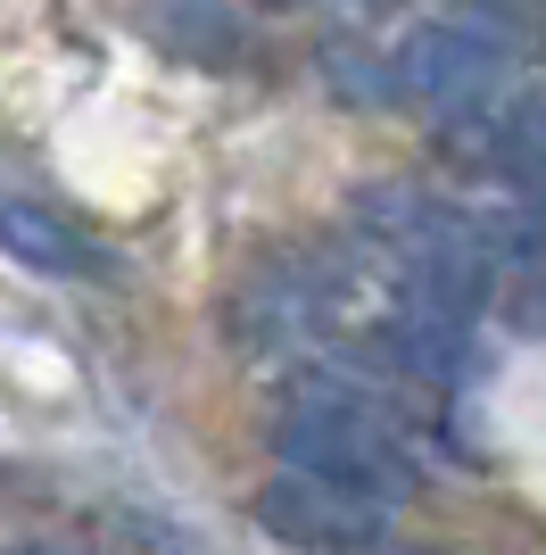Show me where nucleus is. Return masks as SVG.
I'll return each instance as SVG.
<instances>
[{
    "label": "nucleus",
    "instance_id": "f257e3e1",
    "mask_svg": "<svg viewBox=\"0 0 546 555\" xmlns=\"http://www.w3.org/2000/svg\"><path fill=\"white\" fill-rule=\"evenodd\" d=\"M273 456L290 464V473H323V481L356 489V498H381V506L414 498V481H422L406 415L389 406V390H373L356 373L298 382L282 423H273Z\"/></svg>",
    "mask_w": 546,
    "mask_h": 555
},
{
    "label": "nucleus",
    "instance_id": "f03ea898",
    "mask_svg": "<svg viewBox=\"0 0 546 555\" xmlns=\"http://www.w3.org/2000/svg\"><path fill=\"white\" fill-rule=\"evenodd\" d=\"M505 59H514V42L489 17H422V25H406V42L389 50V75H398V92L414 108L455 116V108H472V100H489Z\"/></svg>",
    "mask_w": 546,
    "mask_h": 555
},
{
    "label": "nucleus",
    "instance_id": "7ed1b4c3",
    "mask_svg": "<svg viewBox=\"0 0 546 555\" xmlns=\"http://www.w3.org/2000/svg\"><path fill=\"white\" fill-rule=\"evenodd\" d=\"M257 522L282 547H315V555H373L389 539L381 498H356V489L323 481V473H290V464L257 489Z\"/></svg>",
    "mask_w": 546,
    "mask_h": 555
},
{
    "label": "nucleus",
    "instance_id": "20e7f679",
    "mask_svg": "<svg viewBox=\"0 0 546 555\" xmlns=\"http://www.w3.org/2000/svg\"><path fill=\"white\" fill-rule=\"evenodd\" d=\"M0 249L17 257L25 274H50V282H100L108 274V257L91 232H75L58 208L42 199H0Z\"/></svg>",
    "mask_w": 546,
    "mask_h": 555
},
{
    "label": "nucleus",
    "instance_id": "39448f33",
    "mask_svg": "<svg viewBox=\"0 0 546 555\" xmlns=\"http://www.w3.org/2000/svg\"><path fill=\"white\" fill-rule=\"evenodd\" d=\"M150 34L182 59H199V67H232L249 50V34H240V17L224 0H150Z\"/></svg>",
    "mask_w": 546,
    "mask_h": 555
},
{
    "label": "nucleus",
    "instance_id": "423d86ee",
    "mask_svg": "<svg viewBox=\"0 0 546 555\" xmlns=\"http://www.w3.org/2000/svg\"><path fill=\"white\" fill-rule=\"evenodd\" d=\"M505 158H514V183L530 199H546V100H530L514 125H505Z\"/></svg>",
    "mask_w": 546,
    "mask_h": 555
},
{
    "label": "nucleus",
    "instance_id": "0eeeda50",
    "mask_svg": "<svg viewBox=\"0 0 546 555\" xmlns=\"http://www.w3.org/2000/svg\"><path fill=\"white\" fill-rule=\"evenodd\" d=\"M373 555H422V547H389V539H381V547H373Z\"/></svg>",
    "mask_w": 546,
    "mask_h": 555
}]
</instances>
